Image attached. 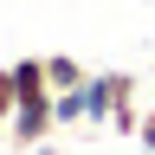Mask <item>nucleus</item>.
<instances>
[{"label":"nucleus","instance_id":"1","mask_svg":"<svg viewBox=\"0 0 155 155\" xmlns=\"http://www.w3.org/2000/svg\"><path fill=\"white\" fill-rule=\"evenodd\" d=\"M97 84H104V104H110V129L136 136V123H142V84H136V71H97Z\"/></svg>","mask_w":155,"mask_h":155},{"label":"nucleus","instance_id":"2","mask_svg":"<svg viewBox=\"0 0 155 155\" xmlns=\"http://www.w3.org/2000/svg\"><path fill=\"white\" fill-rule=\"evenodd\" d=\"M52 116H58V129H78V123L91 129V78L78 91H52Z\"/></svg>","mask_w":155,"mask_h":155},{"label":"nucleus","instance_id":"3","mask_svg":"<svg viewBox=\"0 0 155 155\" xmlns=\"http://www.w3.org/2000/svg\"><path fill=\"white\" fill-rule=\"evenodd\" d=\"M84 78H91V71L78 65L71 52H52V58H45V84H52V91H78Z\"/></svg>","mask_w":155,"mask_h":155},{"label":"nucleus","instance_id":"4","mask_svg":"<svg viewBox=\"0 0 155 155\" xmlns=\"http://www.w3.org/2000/svg\"><path fill=\"white\" fill-rule=\"evenodd\" d=\"M13 110H19V91H13V65H0V129L13 123Z\"/></svg>","mask_w":155,"mask_h":155},{"label":"nucleus","instance_id":"5","mask_svg":"<svg viewBox=\"0 0 155 155\" xmlns=\"http://www.w3.org/2000/svg\"><path fill=\"white\" fill-rule=\"evenodd\" d=\"M136 142H142V149L155 155V110H142V123H136Z\"/></svg>","mask_w":155,"mask_h":155},{"label":"nucleus","instance_id":"6","mask_svg":"<svg viewBox=\"0 0 155 155\" xmlns=\"http://www.w3.org/2000/svg\"><path fill=\"white\" fill-rule=\"evenodd\" d=\"M26 155H65V149H52V142H39V149H26Z\"/></svg>","mask_w":155,"mask_h":155},{"label":"nucleus","instance_id":"7","mask_svg":"<svg viewBox=\"0 0 155 155\" xmlns=\"http://www.w3.org/2000/svg\"><path fill=\"white\" fill-rule=\"evenodd\" d=\"M149 84H155V71H149Z\"/></svg>","mask_w":155,"mask_h":155}]
</instances>
